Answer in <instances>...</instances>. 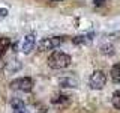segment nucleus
Segmentation results:
<instances>
[{
    "label": "nucleus",
    "mask_w": 120,
    "mask_h": 113,
    "mask_svg": "<svg viewBox=\"0 0 120 113\" xmlns=\"http://www.w3.org/2000/svg\"><path fill=\"white\" fill-rule=\"evenodd\" d=\"M71 63V56L62 51H54L48 57V66L52 69H63V68L69 66Z\"/></svg>",
    "instance_id": "1"
},
{
    "label": "nucleus",
    "mask_w": 120,
    "mask_h": 113,
    "mask_svg": "<svg viewBox=\"0 0 120 113\" xmlns=\"http://www.w3.org/2000/svg\"><path fill=\"white\" fill-rule=\"evenodd\" d=\"M65 38L62 36H52V38H44L42 41L39 42V51H50V50H54V48L60 47L63 44Z\"/></svg>",
    "instance_id": "2"
},
{
    "label": "nucleus",
    "mask_w": 120,
    "mask_h": 113,
    "mask_svg": "<svg viewBox=\"0 0 120 113\" xmlns=\"http://www.w3.org/2000/svg\"><path fill=\"white\" fill-rule=\"evenodd\" d=\"M105 83H107V75L104 74V71H101V69L93 71V74L90 75V80H89L90 88L95 90H99L105 86Z\"/></svg>",
    "instance_id": "3"
},
{
    "label": "nucleus",
    "mask_w": 120,
    "mask_h": 113,
    "mask_svg": "<svg viewBox=\"0 0 120 113\" xmlns=\"http://www.w3.org/2000/svg\"><path fill=\"white\" fill-rule=\"evenodd\" d=\"M11 88L15 90H21V92H30L33 89V80L30 77H21L17 78L11 83Z\"/></svg>",
    "instance_id": "4"
},
{
    "label": "nucleus",
    "mask_w": 120,
    "mask_h": 113,
    "mask_svg": "<svg viewBox=\"0 0 120 113\" xmlns=\"http://www.w3.org/2000/svg\"><path fill=\"white\" fill-rule=\"evenodd\" d=\"M35 44H36V36L33 33H29V35L24 36V41H22V51L24 53H30L35 48Z\"/></svg>",
    "instance_id": "5"
},
{
    "label": "nucleus",
    "mask_w": 120,
    "mask_h": 113,
    "mask_svg": "<svg viewBox=\"0 0 120 113\" xmlns=\"http://www.w3.org/2000/svg\"><path fill=\"white\" fill-rule=\"evenodd\" d=\"M59 85L62 88H75L78 85V81L75 80L72 75H66V77H60L59 78Z\"/></svg>",
    "instance_id": "6"
},
{
    "label": "nucleus",
    "mask_w": 120,
    "mask_h": 113,
    "mask_svg": "<svg viewBox=\"0 0 120 113\" xmlns=\"http://www.w3.org/2000/svg\"><path fill=\"white\" fill-rule=\"evenodd\" d=\"M11 105L14 109V113H26V104L22 103L20 98H14L11 101Z\"/></svg>",
    "instance_id": "7"
},
{
    "label": "nucleus",
    "mask_w": 120,
    "mask_h": 113,
    "mask_svg": "<svg viewBox=\"0 0 120 113\" xmlns=\"http://www.w3.org/2000/svg\"><path fill=\"white\" fill-rule=\"evenodd\" d=\"M111 80L114 83H120V63H116L111 68Z\"/></svg>",
    "instance_id": "8"
},
{
    "label": "nucleus",
    "mask_w": 120,
    "mask_h": 113,
    "mask_svg": "<svg viewBox=\"0 0 120 113\" xmlns=\"http://www.w3.org/2000/svg\"><path fill=\"white\" fill-rule=\"evenodd\" d=\"M92 36L93 35H81V36H77V38H74L72 39V42L74 44H87V42H90L92 41Z\"/></svg>",
    "instance_id": "9"
},
{
    "label": "nucleus",
    "mask_w": 120,
    "mask_h": 113,
    "mask_svg": "<svg viewBox=\"0 0 120 113\" xmlns=\"http://www.w3.org/2000/svg\"><path fill=\"white\" fill-rule=\"evenodd\" d=\"M9 44H11L9 38H0V57H2L6 53V50L9 48Z\"/></svg>",
    "instance_id": "10"
},
{
    "label": "nucleus",
    "mask_w": 120,
    "mask_h": 113,
    "mask_svg": "<svg viewBox=\"0 0 120 113\" xmlns=\"http://www.w3.org/2000/svg\"><path fill=\"white\" fill-rule=\"evenodd\" d=\"M68 100H69V97L68 95H62V93H60V95H56L54 98H52V104H65V103H68Z\"/></svg>",
    "instance_id": "11"
},
{
    "label": "nucleus",
    "mask_w": 120,
    "mask_h": 113,
    "mask_svg": "<svg viewBox=\"0 0 120 113\" xmlns=\"http://www.w3.org/2000/svg\"><path fill=\"white\" fill-rule=\"evenodd\" d=\"M111 103L116 109H120V90H116L111 97Z\"/></svg>",
    "instance_id": "12"
},
{
    "label": "nucleus",
    "mask_w": 120,
    "mask_h": 113,
    "mask_svg": "<svg viewBox=\"0 0 120 113\" xmlns=\"http://www.w3.org/2000/svg\"><path fill=\"white\" fill-rule=\"evenodd\" d=\"M102 53L104 54H112V53H114V47H112V45H104Z\"/></svg>",
    "instance_id": "13"
},
{
    "label": "nucleus",
    "mask_w": 120,
    "mask_h": 113,
    "mask_svg": "<svg viewBox=\"0 0 120 113\" xmlns=\"http://www.w3.org/2000/svg\"><path fill=\"white\" fill-rule=\"evenodd\" d=\"M8 15V9H5V8H0V20H3Z\"/></svg>",
    "instance_id": "14"
},
{
    "label": "nucleus",
    "mask_w": 120,
    "mask_h": 113,
    "mask_svg": "<svg viewBox=\"0 0 120 113\" xmlns=\"http://www.w3.org/2000/svg\"><path fill=\"white\" fill-rule=\"evenodd\" d=\"M93 2H95V5L101 6V5H104V2H105V0H93Z\"/></svg>",
    "instance_id": "15"
},
{
    "label": "nucleus",
    "mask_w": 120,
    "mask_h": 113,
    "mask_svg": "<svg viewBox=\"0 0 120 113\" xmlns=\"http://www.w3.org/2000/svg\"><path fill=\"white\" fill-rule=\"evenodd\" d=\"M51 2H60V0H51Z\"/></svg>",
    "instance_id": "16"
}]
</instances>
